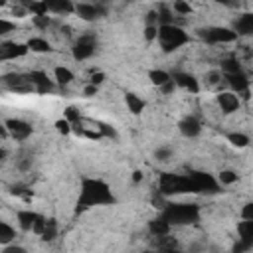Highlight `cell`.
Here are the masks:
<instances>
[{
    "label": "cell",
    "mask_w": 253,
    "mask_h": 253,
    "mask_svg": "<svg viewBox=\"0 0 253 253\" xmlns=\"http://www.w3.org/2000/svg\"><path fill=\"white\" fill-rule=\"evenodd\" d=\"M113 202H115V198L103 180H97V178L81 180V192H79V200H77L79 208L105 206V204H113Z\"/></svg>",
    "instance_id": "6da1fadb"
},
{
    "label": "cell",
    "mask_w": 253,
    "mask_h": 253,
    "mask_svg": "<svg viewBox=\"0 0 253 253\" xmlns=\"http://www.w3.org/2000/svg\"><path fill=\"white\" fill-rule=\"evenodd\" d=\"M156 40H158V45L162 47V51L168 53V51H176L178 47L186 45L190 42V36L178 24H164V26H158Z\"/></svg>",
    "instance_id": "7a4b0ae2"
},
{
    "label": "cell",
    "mask_w": 253,
    "mask_h": 253,
    "mask_svg": "<svg viewBox=\"0 0 253 253\" xmlns=\"http://www.w3.org/2000/svg\"><path fill=\"white\" fill-rule=\"evenodd\" d=\"M170 225H182V223H192L198 219V208L194 204H172L164 210L162 215Z\"/></svg>",
    "instance_id": "3957f363"
},
{
    "label": "cell",
    "mask_w": 253,
    "mask_h": 253,
    "mask_svg": "<svg viewBox=\"0 0 253 253\" xmlns=\"http://www.w3.org/2000/svg\"><path fill=\"white\" fill-rule=\"evenodd\" d=\"M95 49H97V38H95V34H81L75 40V43L71 47V53H73V59L85 61V59H89L95 53Z\"/></svg>",
    "instance_id": "277c9868"
},
{
    "label": "cell",
    "mask_w": 253,
    "mask_h": 253,
    "mask_svg": "<svg viewBox=\"0 0 253 253\" xmlns=\"http://www.w3.org/2000/svg\"><path fill=\"white\" fill-rule=\"evenodd\" d=\"M200 38L208 43H231L237 40V34L231 28H221V26H211L200 30Z\"/></svg>",
    "instance_id": "5b68a950"
},
{
    "label": "cell",
    "mask_w": 253,
    "mask_h": 253,
    "mask_svg": "<svg viewBox=\"0 0 253 253\" xmlns=\"http://www.w3.org/2000/svg\"><path fill=\"white\" fill-rule=\"evenodd\" d=\"M6 125V130H8V136L18 140V142H24L32 136V125L28 121H22V119H6L4 121Z\"/></svg>",
    "instance_id": "8992f818"
},
{
    "label": "cell",
    "mask_w": 253,
    "mask_h": 253,
    "mask_svg": "<svg viewBox=\"0 0 253 253\" xmlns=\"http://www.w3.org/2000/svg\"><path fill=\"white\" fill-rule=\"evenodd\" d=\"M215 103H217V107H219V111H221L223 115H231V113H237V111H239V107H241V97L235 95V93H231L229 89H225V91H217Z\"/></svg>",
    "instance_id": "52a82bcc"
},
{
    "label": "cell",
    "mask_w": 253,
    "mask_h": 253,
    "mask_svg": "<svg viewBox=\"0 0 253 253\" xmlns=\"http://www.w3.org/2000/svg\"><path fill=\"white\" fill-rule=\"evenodd\" d=\"M105 6L101 4H93V2H79L75 4V14L83 20V22H95L97 18L105 16Z\"/></svg>",
    "instance_id": "ba28073f"
},
{
    "label": "cell",
    "mask_w": 253,
    "mask_h": 253,
    "mask_svg": "<svg viewBox=\"0 0 253 253\" xmlns=\"http://www.w3.org/2000/svg\"><path fill=\"white\" fill-rule=\"evenodd\" d=\"M2 79H4L6 87L10 91H14V93H30V91H34V87H32V83L28 79V73H8Z\"/></svg>",
    "instance_id": "9c48e42d"
},
{
    "label": "cell",
    "mask_w": 253,
    "mask_h": 253,
    "mask_svg": "<svg viewBox=\"0 0 253 253\" xmlns=\"http://www.w3.org/2000/svg\"><path fill=\"white\" fill-rule=\"evenodd\" d=\"M28 79H30V83H32V87H34V91H36V93H40V95H45V93H51V91H53V81L47 77V73H45V71L34 69V71H30V73H28Z\"/></svg>",
    "instance_id": "30bf717a"
},
{
    "label": "cell",
    "mask_w": 253,
    "mask_h": 253,
    "mask_svg": "<svg viewBox=\"0 0 253 253\" xmlns=\"http://www.w3.org/2000/svg\"><path fill=\"white\" fill-rule=\"evenodd\" d=\"M28 53L26 43L20 42H0V61H12Z\"/></svg>",
    "instance_id": "8fae6325"
},
{
    "label": "cell",
    "mask_w": 253,
    "mask_h": 253,
    "mask_svg": "<svg viewBox=\"0 0 253 253\" xmlns=\"http://www.w3.org/2000/svg\"><path fill=\"white\" fill-rule=\"evenodd\" d=\"M223 79H225V85L229 87V91L235 93V95H243V93L249 91L251 81L243 71H237V73H231V75H223Z\"/></svg>",
    "instance_id": "7c38bea8"
},
{
    "label": "cell",
    "mask_w": 253,
    "mask_h": 253,
    "mask_svg": "<svg viewBox=\"0 0 253 253\" xmlns=\"http://www.w3.org/2000/svg\"><path fill=\"white\" fill-rule=\"evenodd\" d=\"M170 75H172V81H174L176 87H180V89H184V91H188L192 95H196L200 91V83H198V79L192 73L176 71V73H170Z\"/></svg>",
    "instance_id": "4fadbf2b"
},
{
    "label": "cell",
    "mask_w": 253,
    "mask_h": 253,
    "mask_svg": "<svg viewBox=\"0 0 253 253\" xmlns=\"http://www.w3.org/2000/svg\"><path fill=\"white\" fill-rule=\"evenodd\" d=\"M178 130H180V134L186 136V138H196V136H200V132H202V123L198 121V117L186 115L184 119H180Z\"/></svg>",
    "instance_id": "5bb4252c"
},
{
    "label": "cell",
    "mask_w": 253,
    "mask_h": 253,
    "mask_svg": "<svg viewBox=\"0 0 253 253\" xmlns=\"http://www.w3.org/2000/svg\"><path fill=\"white\" fill-rule=\"evenodd\" d=\"M47 6V14H73L75 12V4L69 0H45Z\"/></svg>",
    "instance_id": "9a60e30c"
},
{
    "label": "cell",
    "mask_w": 253,
    "mask_h": 253,
    "mask_svg": "<svg viewBox=\"0 0 253 253\" xmlns=\"http://www.w3.org/2000/svg\"><path fill=\"white\" fill-rule=\"evenodd\" d=\"M235 34H237V38L239 36H249L251 32H253V14H241L237 20H235V24H233V28H231Z\"/></svg>",
    "instance_id": "2e32d148"
},
{
    "label": "cell",
    "mask_w": 253,
    "mask_h": 253,
    "mask_svg": "<svg viewBox=\"0 0 253 253\" xmlns=\"http://www.w3.org/2000/svg\"><path fill=\"white\" fill-rule=\"evenodd\" d=\"M38 215H40V213H36V211H32V210H20V211L16 213V219H18L20 229L32 231V229H34V223H36V219H38Z\"/></svg>",
    "instance_id": "e0dca14e"
},
{
    "label": "cell",
    "mask_w": 253,
    "mask_h": 253,
    "mask_svg": "<svg viewBox=\"0 0 253 253\" xmlns=\"http://www.w3.org/2000/svg\"><path fill=\"white\" fill-rule=\"evenodd\" d=\"M53 79H55V83H57L59 87H65V85H69V83L75 79V75H73V71H71L69 67L57 65V67L53 69Z\"/></svg>",
    "instance_id": "ac0fdd59"
},
{
    "label": "cell",
    "mask_w": 253,
    "mask_h": 253,
    "mask_svg": "<svg viewBox=\"0 0 253 253\" xmlns=\"http://www.w3.org/2000/svg\"><path fill=\"white\" fill-rule=\"evenodd\" d=\"M125 105H126V109H128L132 115H140V113L144 111V107H146L144 99H140L136 93H126V95H125Z\"/></svg>",
    "instance_id": "d6986e66"
},
{
    "label": "cell",
    "mask_w": 253,
    "mask_h": 253,
    "mask_svg": "<svg viewBox=\"0 0 253 253\" xmlns=\"http://www.w3.org/2000/svg\"><path fill=\"white\" fill-rule=\"evenodd\" d=\"M26 47H28V51H36V53H47V51L51 49L49 42H47L45 38H40V36L30 38V40L26 42Z\"/></svg>",
    "instance_id": "ffe728a7"
},
{
    "label": "cell",
    "mask_w": 253,
    "mask_h": 253,
    "mask_svg": "<svg viewBox=\"0 0 253 253\" xmlns=\"http://www.w3.org/2000/svg\"><path fill=\"white\" fill-rule=\"evenodd\" d=\"M170 223L164 219V217H156V219H152L150 223H148V229H150V233L154 235V237H166L168 235V231H170Z\"/></svg>",
    "instance_id": "44dd1931"
},
{
    "label": "cell",
    "mask_w": 253,
    "mask_h": 253,
    "mask_svg": "<svg viewBox=\"0 0 253 253\" xmlns=\"http://www.w3.org/2000/svg\"><path fill=\"white\" fill-rule=\"evenodd\" d=\"M219 71L223 73V75H231V73H237V71H241V65H239V59L237 57H223L221 61H219Z\"/></svg>",
    "instance_id": "7402d4cb"
},
{
    "label": "cell",
    "mask_w": 253,
    "mask_h": 253,
    "mask_svg": "<svg viewBox=\"0 0 253 253\" xmlns=\"http://www.w3.org/2000/svg\"><path fill=\"white\" fill-rule=\"evenodd\" d=\"M148 79H150V83L154 85V87H162L164 83H168L170 79H172V75L168 73V71H164V69H150L148 71Z\"/></svg>",
    "instance_id": "603a6c76"
},
{
    "label": "cell",
    "mask_w": 253,
    "mask_h": 253,
    "mask_svg": "<svg viewBox=\"0 0 253 253\" xmlns=\"http://www.w3.org/2000/svg\"><path fill=\"white\" fill-rule=\"evenodd\" d=\"M14 239H16V229L0 219V245H10L14 243Z\"/></svg>",
    "instance_id": "cb8c5ba5"
},
{
    "label": "cell",
    "mask_w": 253,
    "mask_h": 253,
    "mask_svg": "<svg viewBox=\"0 0 253 253\" xmlns=\"http://www.w3.org/2000/svg\"><path fill=\"white\" fill-rule=\"evenodd\" d=\"M237 180H239V174L235 170H231V168L219 170V174H217V184H221V186H231Z\"/></svg>",
    "instance_id": "d4e9b609"
},
{
    "label": "cell",
    "mask_w": 253,
    "mask_h": 253,
    "mask_svg": "<svg viewBox=\"0 0 253 253\" xmlns=\"http://www.w3.org/2000/svg\"><path fill=\"white\" fill-rule=\"evenodd\" d=\"M221 83H225V79H223V73H221L219 69H211V71L206 73V85H208V87L217 89Z\"/></svg>",
    "instance_id": "484cf974"
},
{
    "label": "cell",
    "mask_w": 253,
    "mask_h": 253,
    "mask_svg": "<svg viewBox=\"0 0 253 253\" xmlns=\"http://www.w3.org/2000/svg\"><path fill=\"white\" fill-rule=\"evenodd\" d=\"M227 140L233 146H237V148H247L249 146V136L245 132H229L227 134Z\"/></svg>",
    "instance_id": "4316f807"
},
{
    "label": "cell",
    "mask_w": 253,
    "mask_h": 253,
    "mask_svg": "<svg viewBox=\"0 0 253 253\" xmlns=\"http://www.w3.org/2000/svg\"><path fill=\"white\" fill-rule=\"evenodd\" d=\"M170 12L176 14V16H190V14H192V6H190L188 2L176 0V2L172 4V10H170Z\"/></svg>",
    "instance_id": "83f0119b"
},
{
    "label": "cell",
    "mask_w": 253,
    "mask_h": 253,
    "mask_svg": "<svg viewBox=\"0 0 253 253\" xmlns=\"http://www.w3.org/2000/svg\"><path fill=\"white\" fill-rule=\"evenodd\" d=\"M28 12H32V16H45L47 14V6H45V0L43 2H30L26 4Z\"/></svg>",
    "instance_id": "f1b7e54d"
},
{
    "label": "cell",
    "mask_w": 253,
    "mask_h": 253,
    "mask_svg": "<svg viewBox=\"0 0 253 253\" xmlns=\"http://www.w3.org/2000/svg\"><path fill=\"white\" fill-rule=\"evenodd\" d=\"M95 128L99 130L101 138H103V136H107V138H115V136H117L115 128H113L111 125H107V123H95Z\"/></svg>",
    "instance_id": "f546056e"
},
{
    "label": "cell",
    "mask_w": 253,
    "mask_h": 253,
    "mask_svg": "<svg viewBox=\"0 0 253 253\" xmlns=\"http://www.w3.org/2000/svg\"><path fill=\"white\" fill-rule=\"evenodd\" d=\"M172 156H174V152H172V148H168V146H160V148L154 150V158H156L158 162H168Z\"/></svg>",
    "instance_id": "4dcf8cb0"
},
{
    "label": "cell",
    "mask_w": 253,
    "mask_h": 253,
    "mask_svg": "<svg viewBox=\"0 0 253 253\" xmlns=\"http://www.w3.org/2000/svg\"><path fill=\"white\" fill-rule=\"evenodd\" d=\"M55 233H57V223H55L53 219H47L45 229H43V233H42V239L49 241V239H53V237H55Z\"/></svg>",
    "instance_id": "1f68e13d"
},
{
    "label": "cell",
    "mask_w": 253,
    "mask_h": 253,
    "mask_svg": "<svg viewBox=\"0 0 253 253\" xmlns=\"http://www.w3.org/2000/svg\"><path fill=\"white\" fill-rule=\"evenodd\" d=\"M32 24L38 28V30H47L49 24H51V18L45 14V16H32Z\"/></svg>",
    "instance_id": "d6a6232c"
},
{
    "label": "cell",
    "mask_w": 253,
    "mask_h": 253,
    "mask_svg": "<svg viewBox=\"0 0 253 253\" xmlns=\"http://www.w3.org/2000/svg\"><path fill=\"white\" fill-rule=\"evenodd\" d=\"M63 119L69 121V125H75V123L81 121V115H79V111H77L75 107H67L65 113H63Z\"/></svg>",
    "instance_id": "836d02e7"
},
{
    "label": "cell",
    "mask_w": 253,
    "mask_h": 253,
    "mask_svg": "<svg viewBox=\"0 0 253 253\" xmlns=\"http://www.w3.org/2000/svg\"><path fill=\"white\" fill-rule=\"evenodd\" d=\"M14 30H16V24L14 22H10L6 18H0V38L6 36V34H10V32H14Z\"/></svg>",
    "instance_id": "e575fe53"
},
{
    "label": "cell",
    "mask_w": 253,
    "mask_h": 253,
    "mask_svg": "<svg viewBox=\"0 0 253 253\" xmlns=\"http://www.w3.org/2000/svg\"><path fill=\"white\" fill-rule=\"evenodd\" d=\"M55 128H57V132H61V134H69V132H71V125H69V121H65V119L55 121Z\"/></svg>",
    "instance_id": "d590c367"
},
{
    "label": "cell",
    "mask_w": 253,
    "mask_h": 253,
    "mask_svg": "<svg viewBox=\"0 0 253 253\" xmlns=\"http://www.w3.org/2000/svg\"><path fill=\"white\" fill-rule=\"evenodd\" d=\"M241 219H243V221H253V204H251V202H247V204L243 206V210H241Z\"/></svg>",
    "instance_id": "8d00e7d4"
},
{
    "label": "cell",
    "mask_w": 253,
    "mask_h": 253,
    "mask_svg": "<svg viewBox=\"0 0 253 253\" xmlns=\"http://www.w3.org/2000/svg\"><path fill=\"white\" fill-rule=\"evenodd\" d=\"M2 253H28V251H26V247H22L18 243H10V245H4Z\"/></svg>",
    "instance_id": "74e56055"
},
{
    "label": "cell",
    "mask_w": 253,
    "mask_h": 253,
    "mask_svg": "<svg viewBox=\"0 0 253 253\" xmlns=\"http://www.w3.org/2000/svg\"><path fill=\"white\" fill-rule=\"evenodd\" d=\"M103 81H105V73H103V71H93V75H91V79H89V85L99 87Z\"/></svg>",
    "instance_id": "f35d334b"
},
{
    "label": "cell",
    "mask_w": 253,
    "mask_h": 253,
    "mask_svg": "<svg viewBox=\"0 0 253 253\" xmlns=\"http://www.w3.org/2000/svg\"><path fill=\"white\" fill-rule=\"evenodd\" d=\"M156 36H158V26H146L144 28V38L146 40H156Z\"/></svg>",
    "instance_id": "ab89813d"
},
{
    "label": "cell",
    "mask_w": 253,
    "mask_h": 253,
    "mask_svg": "<svg viewBox=\"0 0 253 253\" xmlns=\"http://www.w3.org/2000/svg\"><path fill=\"white\" fill-rule=\"evenodd\" d=\"M160 91H162V93H164V95H172V93H174V91H176V85H174V81H172V79H170V81H168V83H164V85H162V87H160Z\"/></svg>",
    "instance_id": "60d3db41"
},
{
    "label": "cell",
    "mask_w": 253,
    "mask_h": 253,
    "mask_svg": "<svg viewBox=\"0 0 253 253\" xmlns=\"http://www.w3.org/2000/svg\"><path fill=\"white\" fill-rule=\"evenodd\" d=\"M12 14H14L16 18H24V16H28V8H26V6H14V8H12Z\"/></svg>",
    "instance_id": "b9f144b4"
},
{
    "label": "cell",
    "mask_w": 253,
    "mask_h": 253,
    "mask_svg": "<svg viewBox=\"0 0 253 253\" xmlns=\"http://www.w3.org/2000/svg\"><path fill=\"white\" fill-rule=\"evenodd\" d=\"M97 89H99V87H95V85H85L83 95H85V97H95V95H97Z\"/></svg>",
    "instance_id": "7bdbcfd3"
},
{
    "label": "cell",
    "mask_w": 253,
    "mask_h": 253,
    "mask_svg": "<svg viewBox=\"0 0 253 253\" xmlns=\"http://www.w3.org/2000/svg\"><path fill=\"white\" fill-rule=\"evenodd\" d=\"M4 138H8V130H6V125L0 123V140H4Z\"/></svg>",
    "instance_id": "ee69618b"
},
{
    "label": "cell",
    "mask_w": 253,
    "mask_h": 253,
    "mask_svg": "<svg viewBox=\"0 0 253 253\" xmlns=\"http://www.w3.org/2000/svg\"><path fill=\"white\" fill-rule=\"evenodd\" d=\"M132 180H134V182H140V180H142V172H138V170L132 172Z\"/></svg>",
    "instance_id": "f6af8a7d"
},
{
    "label": "cell",
    "mask_w": 253,
    "mask_h": 253,
    "mask_svg": "<svg viewBox=\"0 0 253 253\" xmlns=\"http://www.w3.org/2000/svg\"><path fill=\"white\" fill-rule=\"evenodd\" d=\"M6 158V150L4 148H0V164H2V160Z\"/></svg>",
    "instance_id": "bcb514c9"
},
{
    "label": "cell",
    "mask_w": 253,
    "mask_h": 253,
    "mask_svg": "<svg viewBox=\"0 0 253 253\" xmlns=\"http://www.w3.org/2000/svg\"><path fill=\"white\" fill-rule=\"evenodd\" d=\"M142 253H154V251H142Z\"/></svg>",
    "instance_id": "7dc6e473"
}]
</instances>
